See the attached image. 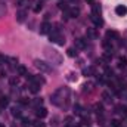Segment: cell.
Masks as SVG:
<instances>
[{
	"instance_id": "obj_1",
	"label": "cell",
	"mask_w": 127,
	"mask_h": 127,
	"mask_svg": "<svg viewBox=\"0 0 127 127\" xmlns=\"http://www.w3.org/2000/svg\"><path fill=\"white\" fill-rule=\"evenodd\" d=\"M50 41L52 43H56V44H59V46H62L64 43H65V37H64L62 34L59 31H52V34H50Z\"/></svg>"
},
{
	"instance_id": "obj_2",
	"label": "cell",
	"mask_w": 127,
	"mask_h": 127,
	"mask_svg": "<svg viewBox=\"0 0 127 127\" xmlns=\"http://www.w3.org/2000/svg\"><path fill=\"white\" fill-rule=\"evenodd\" d=\"M34 65H35V68H38V69L43 71V72H49V71H50V66H49L46 62H43V61L35 59V61H34Z\"/></svg>"
},
{
	"instance_id": "obj_3",
	"label": "cell",
	"mask_w": 127,
	"mask_h": 127,
	"mask_svg": "<svg viewBox=\"0 0 127 127\" xmlns=\"http://www.w3.org/2000/svg\"><path fill=\"white\" fill-rule=\"evenodd\" d=\"M75 47L77 49H86L87 47V38H84V37L77 38L75 40Z\"/></svg>"
},
{
	"instance_id": "obj_4",
	"label": "cell",
	"mask_w": 127,
	"mask_h": 127,
	"mask_svg": "<svg viewBox=\"0 0 127 127\" xmlns=\"http://www.w3.org/2000/svg\"><path fill=\"white\" fill-rule=\"evenodd\" d=\"M50 31H52V25L49 22H43L40 25V34H49Z\"/></svg>"
},
{
	"instance_id": "obj_5",
	"label": "cell",
	"mask_w": 127,
	"mask_h": 127,
	"mask_svg": "<svg viewBox=\"0 0 127 127\" xmlns=\"http://www.w3.org/2000/svg\"><path fill=\"white\" fill-rule=\"evenodd\" d=\"M78 15H80V9L78 7H69L68 12H66V16H69V18H77Z\"/></svg>"
},
{
	"instance_id": "obj_6",
	"label": "cell",
	"mask_w": 127,
	"mask_h": 127,
	"mask_svg": "<svg viewBox=\"0 0 127 127\" xmlns=\"http://www.w3.org/2000/svg\"><path fill=\"white\" fill-rule=\"evenodd\" d=\"M86 35H87V38H90V40H96V38L99 37V34H97V31H96V28H87Z\"/></svg>"
},
{
	"instance_id": "obj_7",
	"label": "cell",
	"mask_w": 127,
	"mask_h": 127,
	"mask_svg": "<svg viewBox=\"0 0 127 127\" xmlns=\"http://www.w3.org/2000/svg\"><path fill=\"white\" fill-rule=\"evenodd\" d=\"M25 18H27V10H25V9H21V10L16 12V21H18V22L25 21Z\"/></svg>"
},
{
	"instance_id": "obj_8",
	"label": "cell",
	"mask_w": 127,
	"mask_h": 127,
	"mask_svg": "<svg viewBox=\"0 0 127 127\" xmlns=\"http://www.w3.org/2000/svg\"><path fill=\"white\" fill-rule=\"evenodd\" d=\"M35 115H37V118H44L46 115H47V111H46V108H43V106H40V108H37L35 109Z\"/></svg>"
},
{
	"instance_id": "obj_9",
	"label": "cell",
	"mask_w": 127,
	"mask_h": 127,
	"mask_svg": "<svg viewBox=\"0 0 127 127\" xmlns=\"http://www.w3.org/2000/svg\"><path fill=\"white\" fill-rule=\"evenodd\" d=\"M127 12V7L126 6H123V4H118L117 7H115V13L118 15V16H124Z\"/></svg>"
},
{
	"instance_id": "obj_10",
	"label": "cell",
	"mask_w": 127,
	"mask_h": 127,
	"mask_svg": "<svg viewBox=\"0 0 127 127\" xmlns=\"http://www.w3.org/2000/svg\"><path fill=\"white\" fill-rule=\"evenodd\" d=\"M117 65H118V68H126V66H127V58H126V56H120Z\"/></svg>"
},
{
	"instance_id": "obj_11",
	"label": "cell",
	"mask_w": 127,
	"mask_h": 127,
	"mask_svg": "<svg viewBox=\"0 0 127 127\" xmlns=\"http://www.w3.org/2000/svg\"><path fill=\"white\" fill-rule=\"evenodd\" d=\"M92 9H93V12H92V15L93 16H100V6L99 4H92Z\"/></svg>"
},
{
	"instance_id": "obj_12",
	"label": "cell",
	"mask_w": 127,
	"mask_h": 127,
	"mask_svg": "<svg viewBox=\"0 0 127 127\" xmlns=\"http://www.w3.org/2000/svg\"><path fill=\"white\" fill-rule=\"evenodd\" d=\"M92 21L95 22L96 27H102V25H103V21H102L100 16H93V15H92Z\"/></svg>"
},
{
	"instance_id": "obj_13",
	"label": "cell",
	"mask_w": 127,
	"mask_h": 127,
	"mask_svg": "<svg viewBox=\"0 0 127 127\" xmlns=\"http://www.w3.org/2000/svg\"><path fill=\"white\" fill-rule=\"evenodd\" d=\"M9 105V97L7 96H1L0 97V108H6Z\"/></svg>"
},
{
	"instance_id": "obj_14",
	"label": "cell",
	"mask_w": 127,
	"mask_h": 127,
	"mask_svg": "<svg viewBox=\"0 0 127 127\" xmlns=\"http://www.w3.org/2000/svg\"><path fill=\"white\" fill-rule=\"evenodd\" d=\"M102 46H103V47H105V49H106L108 52H111V47H112V46H111V40L105 38V40L102 41Z\"/></svg>"
},
{
	"instance_id": "obj_15",
	"label": "cell",
	"mask_w": 127,
	"mask_h": 127,
	"mask_svg": "<svg viewBox=\"0 0 127 127\" xmlns=\"http://www.w3.org/2000/svg\"><path fill=\"white\" fill-rule=\"evenodd\" d=\"M18 74H19V75H27L28 71H27V68H25L24 65H18Z\"/></svg>"
},
{
	"instance_id": "obj_16",
	"label": "cell",
	"mask_w": 127,
	"mask_h": 127,
	"mask_svg": "<svg viewBox=\"0 0 127 127\" xmlns=\"http://www.w3.org/2000/svg\"><path fill=\"white\" fill-rule=\"evenodd\" d=\"M102 99H103V102H112V97H111V95H109V92H103L102 93Z\"/></svg>"
},
{
	"instance_id": "obj_17",
	"label": "cell",
	"mask_w": 127,
	"mask_h": 127,
	"mask_svg": "<svg viewBox=\"0 0 127 127\" xmlns=\"http://www.w3.org/2000/svg\"><path fill=\"white\" fill-rule=\"evenodd\" d=\"M117 37H118V32L117 31H106V38H108V40H109V38L114 40V38H117Z\"/></svg>"
},
{
	"instance_id": "obj_18",
	"label": "cell",
	"mask_w": 127,
	"mask_h": 127,
	"mask_svg": "<svg viewBox=\"0 0 127 127\" xmlns=\"http://www.w3.org/2000/svg\"><path fill=\"white\" fill-rule=\"evenodd\" d=\"M40 90V84H37V83H31V86H30V92L31 93H37Z\"/></svg>"
},
{
	"instance_id": "obj_19",
	"label": "cell",
	"mask_w": 127,
	"mask_h": 127,
	"mask_svg": "<svg viewBox=\"0 0 127 127\" xmlns=\"http://www.w3.org/2000/svg\"><path fill=\"white\" fill-rule=\"evenodd\" d=\"M95 111L97 115H102L103 114V106H102V103H96L95 105Z\"/></svg>"
},
{
	"instance_id": "obj_20",
	"label": "cell",
	"mask_w": 127,
	"mask_h": 127,
	"mask_svg": "<svg viewBox=\"0 0 127 127\" xmlns=\"http://www.w3.org/2000/svg\"><path fill=\"white\" fill-rule=\"evenodd\" d=\"M93 83H86L84 86H83V92H92L93 90Z\"/></svg>"
},
{
	"instance_id": "obj_21",
	"label": "cell",
	"mask_w": 127,
	"mask_h": 127,
	"mask_svg": "<svg viewBox=\"0 0 127 127\" xmlns=\"http://www.w3.org/2000/svg\"><path fill=\"white\" fill-rule=\"evenodd\" d=\"M83 74L87 77V75H92V74H95V68L93 66H90V68H86V69H83Z\"/></svg>"
},
{
	"instance_id": "obj_22",
	"label": "cell",
	"mask_w": 127,
	"mask_h": 127,
	"mask_svg": "<svg viewBox=\"0 0 127 127\" xmlns=\"http://www.w3.org/2000/svg\"><path fill=\"white\" fill-rule=\"evenodd\" d=\"M19 103L22 106H27V105H30V99L28 97H19Z\"/></svg>"
},
{
	"instance_id": "obj_23",
	"label": "cell",
	"mask_w": 127,
	"mask_h": 127,
	"mask_svg": "<svg viewBox=\"0 0 127 127\" xmlns=\"http://www.w3.org/2000/svg\"><path fill=\"white\" fill-rule=\"evenodd\" d=\"M32 126L34 127H46V123H43V121L38 118V120H35V121L32 123Z\"/></svg>"
},
{
	"instance_id": "obj_24",
	"label": "cell",
	"mask_w": 127,
	"mask_h": 127,
	"mask_svg": "<svg viewBox=\"0 0 127 127\" xmlns=\"http://www.w3.org/2000/svg\"><path fill=\"white\" fill-rule=\"evenodd\" d=\"M111 58H112V55H111L109 52H105V53L102 55V59H103V61H106V62H109V61H111Z\"/></svg>"
},
{
	"instance_id": "obj_25",
	"label": "cell",
	"mask_w": 127,
	"mask_h": 127,
	"mask_svg": "<svg viewBox=\"0 0 127 127\" xmlns=\"http://www.w3.org/2000/svg\"><path fill=\"white\" fill-rule=\"evenodd\" d=\"M10 114H12L13 117H21V111H19L18 108H12V111H10Z\"/></svg>"
},
{
	"instance_id": "obj_26",
	"label": "cell",
	"mask_w": 127,
	"mask_h": 127,
	"mask_svg": "<svg viewBox=\"0 0 127 127\" xmlns=\"http://www.w3.org/2000/svg\"><path fill=\"white\" fill-rule=\"evenodd\" d=\"M58 6H59V9H61V10H65V12H68V9H69V7H68V4H66V3H62V1H61Z\"/></svg>"
},
{
	"instance_id": "obj_27",
	"label": "cell",
	"mask_w": 127,
	"mask_h": 127,
	"mask_svg": "<svg viewBox=\"0 0 127 127\" xmlns=\"http://www.w3.org/2000/svg\"><path fill=\"white\" fill-rule=\"evenodd\" d=\"M66 78H68L69 81H75V80H77V74H74V72H69Z\"/></svg>"
},
{
	"instance_id": "obj_28",
	"label": "cell",
	"mask_w": 127,
	"mask_h": 127,
	"mask_svg": "<svg viewBox=\"0 0 127 127\" xmlns=\"http://www.w3.org/2000/svg\"><path fill=\"white\" fill-rule=\"evenodd\" d=\"M74 114L75 115H81V106L80 105H75L74 106Z\"/></svg>"
},
{
	"instance_id": "obj_29",
	"label": "cell",
	"mask_w": 127,
	"mask_h": 127,
	"mask_svg": "<svg viewBox=\"0 0 127 127\" xmlns=\"http://www.w3.org/2000/svg\"><path fill=\"white\" fill-rule=\"evenodd\" d=\"M66 52H68V56H71V58H74V56H77V52H75V50H74L72 47H71V49H68Z\"/></svg>"
},
{
	"instance_id": "obj_30",
	"label": "cell",
	"mask_w": 127,
	"mask_h": 127,
	"mask_svg": "<svg viewBox=\"0 0 127 127\" xmlns=\"http://www.w3.org/2000/svg\"><path fill=\"white\" fill-rule=\"evenodd\" d=\"M41 7H43V4H41V1H40V3H37V4H35V7H34V12H35V13H38V12L41 10Z\"/></svg>"
},
{
	"instance_id": "obj_31",
	"label": "cell",
	"mask_w": 127,
	"mask_h": 127,
	"mask_svg": "<svg viewBox=\"0 0 127 127\" xmlns=\"http://www.w3.org/2000/svg\"><path fill=\"white\" fill-rule=\"evenodd\" d=\"M18 83H19V78H18V77H13V78H10V84H12V86H16Z\"/></svg>"
},
{
	"instance_id": "obj_32",
	"label": "cell",
	"mask_w": 127,
	"mask_h": 127,
	"mask_svg": "<svg viewBox=\"0 0 127 127\" xmlns=\"http://www.w3.org/2000/svg\"><path fill=\"white\" fill-rule=\"evenodd\" d=\"M105 74H106V77H112L114 75L112 69H109V68H105Z\"/></svg>"
},
{
	"instance_id": "obj_33",
	"label": "cell",
	"mask_w": 127,
	"mask_h": 127,
	"mask_svg": "<svg viewBox=\"0 0 127 127\" xmlns=\"http://www.w3.org/2000/svg\"><path fill=\"white\" fill-rule=\"evenodd\" d=\"M30 123H31V121H30L28 118H22V126L24 127H28L30 126Z\"/></svg>"
},
{
	"instance_id": "obj_34",
	"label": "cell",
	"mask_w": 127,
	"mask_h": 127,
	"mask_svg": "<svg viewBox=\"0 0 127 127\" xmlns=\"http://www.w3.org/2000/svg\"><path fill=\"white\" fill-rule=\"evenodd\" d=\"M41 103H43V99H41V97H40V99H35V100H34V105H35L37 108H38V105H41Z\"/></svg>"
},
{
	"instance_id": "obj_35",
	"label": "cell",
	"mask_w": 127,
	"mask_h": 127,
	"mask_svg": "<svg viewBox=\"0 0 127 127\" xmlns=\"http://www.w3.org/2000/svg\"><path fill=\"white\" fill-rule=\"evenodd\" d=\"M111 124H112V127H120V121L118 120H112Z\"/></svg>"
},
{
	"instance_id": "obj_36",
	"label": "cell",
	"mask_w": 127,
	"mask_h": 127,
	"mask_svg": "<svg viewBox=\"0 0 127 127\" xmlns=\"http://www.w3.org/2000/svg\"><path fill=\"white\" fill-rule=\"evenodd\" d=\"M83 124H87V126H89V124H90V118H89V117H87V118L84 117V118H83Z\"/></svg>"
},
{
	"instance_id": "obj_37",
	"label": "cell",
	"mask_w": 127,
	"mask_h": 127,
	"mask_svg": "<svg viewBox=\"0 0 127 127\" xmlns=\"http://www.w3.org/2000/svg\"><path fill=\"white\" fill-rule=\"evenodd\" d=\"M4 75H6V72H4V71H3V69H0V78H3V77H4Z\"/></svg>"
},
{
	"instance_id": "obj_38",
	"label": "cell",
	"mask_w": 127,
	"mask_h": 127,
	"mask_svg": "<svg viewBox=\"0 0 127 127\" xmlns=\"http://www.w3.org/2000/svg\"><path fill=\"white\" fill-rule=\"evenodd\" d=\"M123 109H124V111H123V112H124V115H127V106H124Z\"/></svg>"
},
{
	"instance_id": "obj_39",
	"label": "cell",
	"mask_w": 127,
	"mask_h": 127,
	"mask_svg": "<svg viewBox=\"0 0 127 127\" xmlns=\"http://www.w3.org/2000/svg\"><path fill=\"white\" fill-rule=\"evenodd\" d=\"M86 1H89V3H92V4H93V0H86Z\"/></svg>"
},
{
	"instance_id": "obj_40",
	"label": "cell",
	"mask_w": 127,
	"mask_h": 127,
	"mask_svg": "<svg viewBox=\"0 0 127 127\" xmlns=\"http://www.w3.org/2000/svg\"><path fill=\"white\" fill-rule=\"evenodd\" d=\"M0 127H4V126H1V124H0Z\"/></svg>"
}]
</instances>
